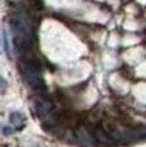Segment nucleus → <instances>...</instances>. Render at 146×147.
Instances as JSON below:
<instances>
[{
	"mask_svg": "<svg viewBox=\"0 0 146 147\" xmlns=\"http://www.w3.org/2000/svg\"><path fill=\"white\" fill-rule=\"evenodd\" d=\"M1 37H2V45H3L5 52L6 53V54H9L10 53V44H9V42H8L7 34H6V32H5V30L4 28L2 29Z\"/></svg>",
	"mask_w": 146,
	"mask_h": 147,
	"instance_id": "1",
	"label": "nucleus"
},
{
	"mask_svg": "<svg viewBox=\"0 0 146 147\" xmlns=\"http://www.w3.org/2000/svg\"><path fill=\"white\" fill-rule=\"evenodd\" d=\"M16 114H17V118H16V119H17V120H18V119H21V118H20L21 115H20V114H18V113H16ZM15 113L13 114V115H11V121H13V123H15V124H17L18 122H19V123H21V122H22V120L15 121Z\"/></svg>",
	"mask_w": 146,
	"mask_h": 147,
	"instance_id": "2",
	"label": "nucleus"
}]
</instances>
